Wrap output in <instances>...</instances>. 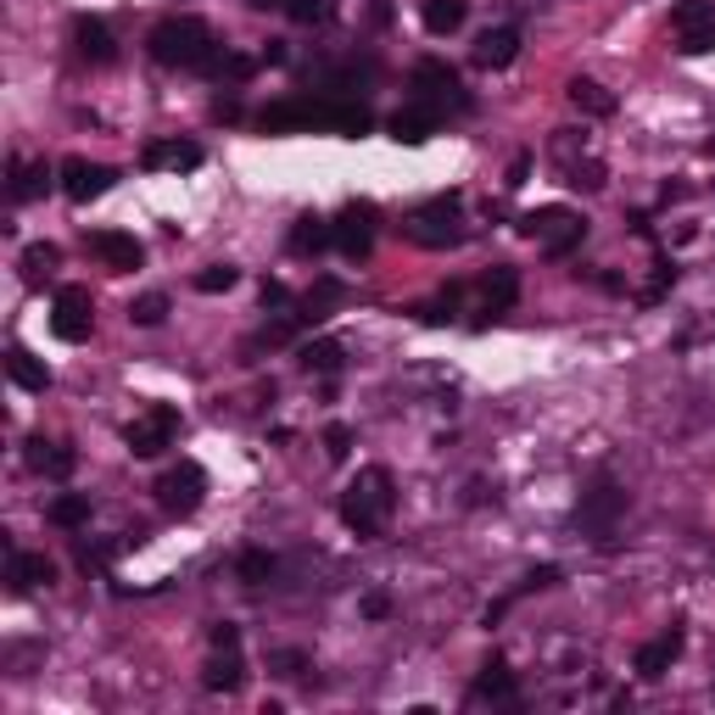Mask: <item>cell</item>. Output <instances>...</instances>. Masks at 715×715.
<instances>
[{"label":"cell","mask_w":715,"mask_h":715,"mask_svg":"<svg viewBox=\"0 0 715 715\" xmlns=\"http://www.w3.org/2000/svg\"><path fill=\"white\" fill-rule=\"evenodd\" d=\"M263 135H286V129H330V135H370L375 118L370 107H357V102H341V96H291V102H275L263 118H257Z\"/></svg>","instance_id":"6da1fadb"},{"label":"cell","mask_w":715,"mask_h":715,"mask_svg":"<svg viewBox=\"0 0 715 715\" xmlns=\"http://www.w3.org/2000/svg\"><path fill=\"white\" fill-rule=\"evenodd\" d=\"M392 509H397V481L386 465L357 470L341 492V520H346V531H357V543H375L392 520Z\"/></svg>","instance_id":"7a4b0ae2"},{"label":"cell","mask_w":715,"mask_h":715,"mask_svg":"<svg viewBox=\"0 0 715 715\" xmlns=\"http://www.w3.org/2000/svg\"><path fill=\"white\" fill-rule=\"evenodd\" d=\"M146 45H151V62L185 67V73H213L218 56H224V45L213 40V29L202 18H162Z\"/></svg>","instance_id":"3957f363"},{"label":"cell","mask_w":715,"mask_h":715,"mask_svg":"<svg viewBox=\"0 0 715 715\" xmlns=\"http://www.w3.org/2000/svg\"><path fill=\"white\" fill-rule=\"evenodd\" d=\"M408 241H414V246H430V252L459 246V241H465V196L447 191V196H430L425 207H414V213H408Z\"/></svg>","instance_id":"277c9868"},{"label":"cell","mask_w":715,"mask_h":715,"mask_svg":"<svg viewBox=\"0 0 715 715\" xmlns=\"http://www.w3.org/2000/svg\"><path fill=\"white\" fill-rule=\"evenodd\" d=\"M520 235H531L548 257H570V252L581 246V235H587V218H581L576 207H559V202H554V207L525 213V218H520Z\"/></svg>","instance_id":"5b68a950"},{"label":"cell","mask_w":715,"mask_h":715,"mask_svg":"<svg viewBox=\"0 0 715 715\" xmlns=\"http://www.w3.org/2000/svg\"><path fill=\"white\" fill-rule=\"evenodd\" d=\"M408 89H414V102H425V107H436V113H470V96H465V78H459V67H447L441 56H425V62H414V73H408Z\"/></svg>","instance_id":"8992f818"},{"label":"cell","mask_w":715,"mask_h":715,"mask_svg":"<svg viewBox=\"0 0 715 715\" xmlns=\"http://www.w3.org/2000/svg\"><path fill=\"white\" fill-rule=\"evenodd\" d=\"M173 436H179V408H173V403H151V408L124 430V441H129V453H135V459H157V453H168Z\"/></svg>","instance_id":"52a82bcc"},{"label":"cell","mask_w":715,"mask_h":715,"mask_svg":"<svg viewBox=\"0 0 715 715\" xmlns=\"http://www.w3.org/2000/svg\"><path fill=\"white\" fill-rule=\"evenodd\" d=\"M671 34L682 56L715 51V0H676L671 7Z\"/></svg>","instance_id":"ba28073f"},{"label":"cell","mask_w":715,"mask_h":715,"mask_svg":"<svg viewBox=\"0 0 715 715\" xmlns=\"http://www.w3.org/2000/svg\"><path fill=\"white\" fill-rule=\"evenodd\" d=\"M375 230H381V207L375 202H346L335 213V252L352 257V263H364L375 252Z\"/></svg>","instance_id":"9c48e42d"},{"label":"cell","mask_w":715,"mask_h":715,"mask_svg":"<svg viewBox=\"0 0 715 715\" xmlns=\"http://www.w3.org/2000/svg\"><path fill=\"white\" fill-rule=\"evenodd\" d=\"M202 498H207V470L202 465H173L162 481H157V503L168 509V514H196L202 509Z\"/></svg>","instance_id":"30bf717a"},{"label":"cell","mask_w":715,"mask_h":715,"mask_svg":"<svg viewBox=\"0 0 715 715\" xmlns=\"http://www.w3.org/2000/svg\"><path fill=\"white\" fill-rule=\"evenodd\" d=\"M620 514H626V492H620L615 481L587 487V492H581V503H576V525H581L587 536H598V543L615 531V520H620Z\"/></svg>","instance_id":"8fae6325"},{"label":"cell","mask_w":715,"mask_h":715,"mask_svg":"<svg viewBox=\"0 0 715 715\" xmlns=\"http://www.w3.org/2000/svg\"><path fill=\"white\" fill-rule=\"evenodd\" d=\"M89 324H96V302H89L84 286H62L51 302V330L56 341H89Z\"/></svg>","instance_id":"7c38bea8"},{"label":"cell","mask_w":715,"mask_h":715,"mask_svg":"<svg viewBox=\"0 0 715 715\" xmlns=\"http://www.w3.org/2000/svg\"><path fill=\"white\" fill-rule=\"evenodd\" d=\"M56 173H62V196L78 202V207H84V202H96V196H107V191H113V179H118L107 162H89V157H67Z\"/></svg>","instance_id":"4fadbf2b"},{"label":"cell","mask_w":715,"mask_h":715,"mask_svg":"<svg viewBox=\"0 0 715 715\" xmlns=\"http://www.w3.org/2000/svg\"><path fill=\"white\" fill-rule=\"evenodd\" d=\"M481 319H476V330H487V319H498V313H509L514 302H520V268L514 263H498V268H487V275H481Z\"/></svg>","instance_id":"5bb4252c"},{"label":"cell","mask_w":715,"mask_h":715,"mask_svg":"<svg viewBox=\"0 0 715 715\" xmlns=\"http://www.w3.org/2000/svg\"><path fill=\"white\" fill-rule=\"evenodd\" d=\"M84 246L96 252V257L113 268V275H129V268H140V263H146V246H140L129 230H89V235H84Z\"/></svg>","instance_id":"9a60e30c"},{"label":"cell","mask_w":715,"mask_h":715,"mask_svg":"<svg viewBox=\"0 0 715 715\" xmlns=\"http://www.w3.org/2000/svg\"><path fill=\"white\" fill-rule=\"evenodd\" d=\"M73 51H78L89 67L118 62V40H113V29H107L102 18H78V23H73Z\"/></svg>","instance_id":"2e32d148"},{"label":"cell","mask_w":715,"mask_h":715,"mask_svg":"<svg viewBox=\"0 0 715 715\" xmlns=\"http://www.w3.org/2000/svg\"><path fill=\"white\" fill-rule=\"evenodd\" d=\"M140 168H173V173H191V168H202V146L196 140H146V151H140Z\"/></svg>","instance_id":"e0dca14e"},{"label":"cell","mask_w":715,"mask_h":715,"mask_svg":"<svg viewBox=\"0 0 715 715\" xmlns=\"http://www.w3.org/2000/svg\"><path fill=\"white\" fill-rule=\"evenodd\" d=\"M341 302H346V286H341L335 275H319V280L302 291V302H297V319H302V330H308V324H324V319H330Z\"/></svg>","instance_id":"ac0fdd59"},{"label":"cell","mask_w":715,"mask_h":715,"mask_svg":"<svg viewBox=\"0 0 715 715\" xmlns=\"http://www.w3.org/2000/svg\"><path fill=\"white\" fill-rule=\"evenodd\" d=\"M676 654H682V626H671V632H660V638H649L643 649H638V676L643 682H660L671 665H676Z\"/></svg>","instance_id":"d6986e66"},{"label":"cell","mask_w":715,"mask_h":715,"mask_svg":"<svg viewBox=\"0 0 715 715\" xmlns=\"http://www.w3.org/2000/svg\"><path fill=\"white\" fill-rule=\"evenodd\" d=\"M514 704V671H509V660L503 654H492L487 665H481V676L470 682V704Z\"/></svg>","instance_id":"ffe728a7"},{"label":"cell","mask_w":715,"mask_h":715,"mask_svg":"<svg viewBox=\"0 0 715 715\" xmlns=\"http://www.w3.org/2000/svg\"><path fill=\"white\" fill-rule=\"evenodd\" d=\"M29 470H40V476H51V481H67L73 476V465H78V453H73V447L67 441H45V436H34L29 441Z\"/></svg>","instance_id":"44dd1931"},{"label":"cell","mask_w":715,"mask_h":715,"mask_svg":"<svg viewBox=\"0 0 715 715\" xmlns=\"http://www.w3.org/2000/svg\"><path fill=\"white\" fill-rule=\"evenodd\" d=\"M436 124H441V113H436V107L408 102V107L392 118V140H397V146H425V140L436 135Z\"/></svg>","instance_id":"7402d4cb"},{"label":"cell","mask_w":715,"mask_h":715,"mask_svg":"<svg viewBox=\"0 0 715 715\" xmlns=\"http://www.w3.org/2000/svg\"><path fill=\"white\" fill-rule=\"evenodd\" d=\"M202 687H207V693H241V687H246V660H241V649H213V660H207V671H202Z\"/></svg>","instance_id":"603a6c76"},{"label":"cell","mask_w":715,"mask_h":715,"mask_svg":"<svg viewBox=\"0 0 715 715\" xmlns=\"http://www.w3.org/2000/svg\"><path fill=\"white\" fill-rule=\"evenodd\" d=\"M286 246H291L297 257H319L324 246H335V224H330V218H319V213H302V218L291 224Z\"/></svg>","instance_id":"cb8c5ba5"},{"label":"cell","mask_w":715,"mask_h":715,"mask_svg":"<svg viewBox=\"0 0 715 715\" xmlns=\"http://www.w3.org/2000/svg\"><path fill=\"white\" fill-rule=\"evenodd\" d=\"M7 581H12V593H34V587H51L56 581V565L45 559V554H12L7 559Z\"/></svg>","instance_id":"d4e9b609"},{"label":"cell","mask_w":715,"mask_h":715,"mask_svg":"<svg viewBox=\"0 0 715 715\" xmlns=\"http://www.w3.org/2000/svg\"><path fill=\"white\" fill-rule=\"evenodd\" d=\"M514 56H520V29H514V23L487 29V34L476 40V67H509Z\"/></svg>","instance_id":"484cf974"},{"label":"cell","mask_w":715,"mask_h":715,"mask_svg":"<svg viewBox=\"0 0 715 715\" xmlns=\"http://www.w3.org/2000/svg\"><path fill=\"white\" fill-rule=\"evenodd\" d=\"M7 375H12V386H23V392H45L51 386V370H45V357H34L29 346H7Z\"/></svg>","instance_id":"4316f807"},{"label":"cell","mask_w":715,"mask_h":715,"mask_svg":"<svg viewBox=\"0 0 715 715\" xmlns=\"http://www.w3.org/2000/svg\"><path fill=\"white\" fill-rule=\"evenodd\" d=\"M565 96H570V107H576V113H587V118H609V113H615V96H609V89H604L598 78H587V73H576V78H570Z\"/></svg>","instance_id":"83f0119b"},{"label":"cell","mask_w":715,"mask_h":715,"mask_svg":"<svg viewBox=\"0 0 715 715\" xmlns=\"http://www.w3.org/2000/svg\"><path fill=\"white\" fill-rule=\"evenodd\" d=\"M7 173H12V185H7L12 202H34V196L51 185V168H45V162H23V157H12Z\"/></svg>","instance_id":"f1b7e54d"},{"label":"cell","mask_w":715,"mask_h":715,"mask_svg":"<svg viewBox=\"0 0 715 715\" xmlns=\"http://www.w3.org/2000/svg\"><path fill=\"white\" fill-rule=\"evenodd\" d=\"M89 514H96L89 492H62V498H51V509H45V520H51L56 531H78V525H89Z\"/></svg>","instance_id":"f546056e"},{"label":"cell","mask_w":715,"mask_h":715,"mask_svg":"<svg viewBox=\"0 0 715 715\" xmlns=\"http://www.w3.org/2000/svg\"><path fill=\"white\" fill-rule=\"evenodd\" d=\"M465 0H425V7H419V18H425V29L441 40V34H459L465 29Z\"/></svg>","instance_id":"4dcf8cb0"},{"label":"cell","mask_w":715,"mask_h":715,"mask_svg":"<svg viewBox=\"0 0 715 715\" xmlns=\"http://www.w3.org/2000/svg\"><path fill=\"white\" fill-rule=\"evenodd\" d=\"M341 357H346L341 341H308V346H302V370H308V375H335Z\"/></svg>","instance_id":"1f68e13d"},{"label":"cell","mask_w":715,"mask_h":715,"mask_svg":"<svg viewBox=\"0 0 715 715\" xmlns=\"http://www.w3.org/2000/svg\"><path fill=\"white\" fill-rule=\"evenodd\" d=\"M56 263H62V252H56L51 241H34V246L23 252V280H29V286L51 280V275H56Z\"/></svg>","instance_id":"d6a6232c"},{"label":"cell","mask_w":715,"mask_h":715,"mask_svg":"<svg viewBox=\"0 0 715 715\" xmlns=\"http://www.w3.org/2000/svg\"><path fill=\"white\" fill-rule=\"evenodd\" d=\"M275 554H263V548H246L241 559H235V576L246 581V587H263V581H275Z\"/></svg>","instance_id":"836d02e7"},{"label":"cell","mask_w":715,"mask_h":715,"mask_svg":"<svg viewBox=\"0 0 715 715\" xmlns=\"http://www.w3.org/2000/svg\"><path fill=\"white\" fill-rule=\"evenodd\" d=\"M235 280H241V268H235V263H207L191 286H196L202 297H218V291H235Z\"/></svg>","instance_id":"e575fe53"},{"label":"cell","mask_w":715,"mask_h":715,"mask_svg":"<svg viewBox=\"0 0 715 715\" xmlns=\"http://www.w3.org/2000/svg\"><path fill=\"white\" fill-rule=\"evenodd\" d=\"M459 302H465V286H447L441 297H430V302L419 308V319H425V324H453V319H459Z\"/></svg>","instance_id":"d590c367"},{"label":"cell","mask_w":715,"mask_h":715,"mask_svg":"<svg viewBox=\"0 0 715 715\" xmlns=\"http://www.w3.org/2000/svg\"><path fill=\"white\" fill-rule=\"evenodd\" d=\"M129 319H135V324H146V330H151V324H162V319H168V297H162V291L135 297V302H129Z\"/></svg>","instance_id":"8d00e7d4"},{"label":"cell","mask_w":715,"mask_h":715,"mask_svg":"<svg viewBox=\"0 0 715 715\" xmlns=\"http://www.w3.org/2000/svg\"><path fill=\"white\" fill-rule=\"evenodd\" d=\"M565 185H576V191H604V162H593V157H581V162H565Z\"/></svg>","instance_id":"74e56055"},{"label":"cell","mask_w":715,"mask_h":715,"mask_svg":"<svg viewBox=\"0 0 715 715\" xmlns=\"http://www.w3.org/2000/svg\"><path fill=\"white\" fill-rule=\"evenodd\" d=\"M257 62H263V56H241V51H224L213 73H218V78H235V84H241V78H252V73H257Z\"/></svg>","instance_id":"f35d334b"},{"label":"cell","mask_w":715,"mask_h":715,"mask_svg":"<svg viewBox=\"0 0 715 715\" xmlns=\"http://www.w3.org/2000/svg\"><path fill=\"white\" fill-rule=\"evenodd\" d=\"M308 654L302 649H280V654H268V671H275V676H308Z\"/></svg>","instance_id":"ab89813d"},{"label":"cell","mask_w":715,"mask_h":715,"mask_svg":"<svg viewBox=\"0 0 715 715\" xmlns=\"http://www.w3.org/2000/svg\"><path fill=\"white\" fill-rule=\"evenodd\" d=\"M559 576H565L559 565H536V570L514 587V598H525V593H548V587H559Z\"/></svg>","instance_id":"60d3db41"},{"label":"cell","mask_w":715,"mask_h":715,"mask_svg":"<svg viewBox=\"0 0 715 715\" xmlns=\"http://www.w3.org/2000/svg\"><path fill=\"white\" fill-rule=\"evenodd\" d=\"M324 453H330L335 465L352 453V425H324Z\"/></svg>","instance_id":"b9f144b4"},{"label":"cell","mask_w":715,"mask_h":715,"mask_svg":"<svg viewBox=\"0 0 715 715\" xmlns=\"http://www.w3.org/2000/svg\"><path fill=\"white\" fill-rule=\"evenodd\" d=\"M286 12H291V23H324L330 18L324 0H286Z\"/></svg>","instance_id":"7bdbcfd3"},{"label":"cell","mask_w":715,"mask_h":715,"mask_svg":"<svg viewBox=\"0 0 715 715\" xmlns=\"http://www.w3.org/2000/svg\"><path fill=\"white\" fill-rule=\"evenodd\" d=\"M207 643H213V649H241V626H235V620H213V626H207Z\"/></svg>","instance_id":"ee69618b"},{"label":"cell","mask_w":715,"mask_h":715,"mask_svg":"<svg viewBox=\"0 0 715 715\" xmlns=\"http://www.w3.org/2000/svg\"><path fill=\"white\" fill-rule=\"evenodd\" d=\"M263 308H291V291L280 280H263Z\"/></svg>","instance_id":"f6af8a7d"},{"label":"cell","mask_w":715,"mask_h":715,"mask_svg":"<svg viewBox=\"0 0 715 715\" xmlns=\"http://www.w3.org/2000/svg\"><path fill=\"white\" fill-rule=\"evenodd\" d=\"M525 173H531V151H520V157L509 162V179H503V185H509V191H520V185H525Z\"/></svg>","instance_id":"bcb514c9"},{"label":"cell","mask_w":715,"mask_h":715,"mask_svg":"<svg viewBox=\"0 0 715 715\" xmlns=\"http://www.w3.org/2000/svg\"><path fill=\"white\" fill-rule=\"evenodd\" d=\"M213 118H218V124H235V118H241V102H235V96H218V102H213Z\"/></svg>","instance_id":"7dc6e473"},{"label":"cell","mask_w":715,"mask_h":715,"mask_svg":"<svg viewBox=\"0 0 715 715\" xmlns=\"http://www.w3.org/2000/svg\"><path fill=\"white\" fill-rule=\"evenodd\" d=\"M364 615H370V620H386V615H392V598H386V593H370V598H364Z\"/></svg>","instance_id":"c3c4849f"},{"label":"cell","mask_w":715,"mask_h":715,"mask_svg":"<svg viewBox=\"0 0 715 715\" xmlns=\"http://www.w3.org/2000/svg\"><path fill=\"white\" fill-rule=\"evenodd\" d=\"M370 18H375V23H392V0H375V7H370Z\"/></svg>","instance_id":"681fc988"},{"label":"cell","mask_w":715,"mask_h":715,"mask_svg":"<svg viewBox=\"0 0 715 715\" xmlns=\"http://www.w3.org/2000/svg\"><path fill=\"white\" fill-rule=\"evenodd\" d=\"M252 12H268V7H286V0H246Z\"/></svg>","instance_id":"f907efd6"}]
</instances>
